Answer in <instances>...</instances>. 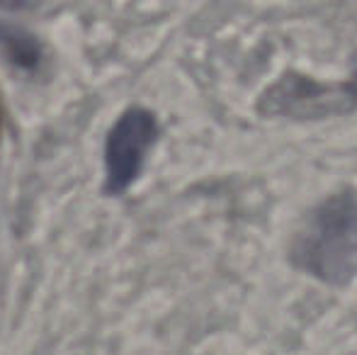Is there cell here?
I'll return each mask as SVG.
<instances>
[{"label": "cell", "mask_w": 357, "mask_h": 355, "mask_svg": "<svg viewBox=\"0 0 357 355\" xmlns=\"http://www.w3.org/2000/svg\"><path fill=\"white\" fill-rule=\"evenodd\" d=\"M296 268L328 285H343L357 273V192L331 195L316 207L291 248Z\"/></svg>", "instance_id": "6da1fadb"}, {"label": "cell", "mask_w": 357, "mask_h": 355, "mask_svg": "<svg viewBox=\"0 0 357 355\" xmlns=\"http://www.w3.org/2000/svg\"><path fill=\"white\" fill-rule=\"evenodd\" d=\"M0 122H3V105H0Z\"/></svg>", "instance_id": "277c9868"}, {"label": "cell", "mask_w": 357, "mask_h": 355, "mask_svg": "<svg viewBox=\"0 0 357 355\" xmlns=\"http://www.w3.org/2000/svg\"><path fill=\"white\" fill-rule=\"evenodd\" d=\"M158 137V122L153 112L132 107L117 119L105 144V188L119 195L142 173L146 153Z\"/></svg>", "instance_id": "7a4b0ae2"}, {"label": "cell", "mask_w": 357, "mask_h": 355, "mask_svg": "<svg viewBox=\"0 0 357 355\" xmlns=\"http://www.w3.org/2000/svg\"><path fill=\"white\" fill-rule=\"evenodd\" d=\"M0 49L20 68H37L42 59V47L37 39L27 29L5 22V20H0Z\"/></svg>", "instance_id": "3957f363"}]
</instances>
